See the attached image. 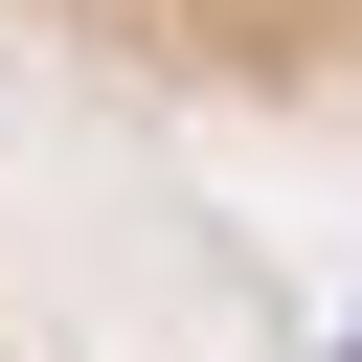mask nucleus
<instances>
[{
    "label": "nucleus",
    "mask_w": 362,
    "mask_h": 362,
    "mask_svg": "<svg viewBox=\"0 0 362 362\" xmlns=\"http://www.w3.org/2000/svg\"><path fill=\"white\" fill-rule=\"evenodd\" d=\"M0 45L113 113H181V136L362 158V0H0Z\"/></svg>",
    "instance_id": "1"
}]
</instances>
